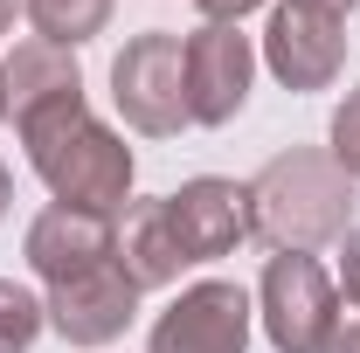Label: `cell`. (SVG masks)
Returning <instances> with one entry per match:
<instances>
[{
    "instance_id": "cell-19",
    "label": "cell",
    "mask_w": 360,
    "mask_h": 353,
    "mask_svg": "<svg viewBox=\"0 0 360 353\" xmlns=\"http://www.w3.org/2000/svg\"><path fill=\"white\" fill-rule=\"evenodd\" d=\"M298 7H312V14H333V21H347L360 0H298Z\"/></svg>"
},
{
    "instance_id": "cell-10",
    "label": "cell",
    "mask_w": 360,
    "mask_h": 353,
    "mask_svg": "<svg viewBox=\"0 0 360 353\" xmlns=\"http://www.w3.org/2000/svg\"><path fill=\"white\" fill-rule=\"evenodd\" d=\"M167 215H174L187 264H215V257H236V243L250 236V187H236L222 174H201L180 194H167Z\"/></svg>"
},
{
    "instance_id": "cell-13",
    "label": "cell",
    "mask_w": 360,
    "mask_h": 353,
    "mask_svg": "<svg viewBox=\"0 0 360 353\" xmlns=\"http://www.w3.org/2000/svg\"><path fill=\"white\" fill-rule=\"evenodd\" d=\"M111 7L118 0H21V14L35 21V42H56V49H84L90 35H104Z\"/></svg>"
},
{
    "instance_id": "cell-16",
    "label": "cell",
    "mask_w": 360,
    "mask_h": 353,
    "mask_svg": "<svg viewBox=\"0 0 360 353\" xmlns=\"http://www.w3.org/2000/svg\"><path fill=\"white\" fill-rule=\"evenodd\" d=\"M340 291L360 305V229H347V236H340Z\"/></svg>"
},
{
    "instance_id": "cell-22",
    "label": "cell",
    "mask_w": 360,
    "mask_h": 353,
    "mask_svg": "<svg viewBox=\"0 0 360 353\" xmlns=\"http://www.w3.org/2000/svg\"><path fill=\"white\" fill-rule=\"evenodd\" d=\"M0 118H7V90H0Z\"/></svg>"
},
{
    "instance_id": "cell-5",
    "label": "cell",
    "mask_w": 360,
    "mask_h": 353,
    "mask_svg": "<svg viewBox=\"0 0 360 353\" xmlns=\"http://www.w3.org/2000/svg\"><path fill=\"white\" fill-rule=\"evenodd\" d=\"M250 291L236 277H201L153 319L146 353H250Z\"/></svg>"
},
{
    "instance_id": "cell-2",
    "label": "cell",
    "mask_w": 360,
    "mask_h": 353,
    "mask_svg": "<svg viewBox=\"0 0 360 353\" xmlns=\"http://www.w3.org/2000/svg\"><path fill=\"white\" fill-rule=\"evenodd\" d=\"M347 229H354V180L340 174V160L326 146H291L257 167V180H250V236L257 243L312 257L326 243H340Z\"/></svg>"
},
{
    "instance_id": "cell-3",
    "label": "cell",
    "mask_w": 360,
    "mask_h": 353,
    "mask_svg": "<svg viewBox=\"0 0 360 353\" xmlns=\"http://www.w3.org/2000/svg\"><path fill=\"white\" fill-rule=\"evenodd\" d=\"M111 104L139 139H174L187 125V35L146 28L111 63Z\"/></svg>"
},
{
    "instance_id": "cell-12",
    "label": "cell",
    "mask_w": 360,
    "mask_h": 353,
    "mask_svg": "<svg viewBox=\"0 0 360 353\" xmlns=\"http://www.w3.org/2000/svg\"><path fill=\"white\" fill-rule=\"evenodd\" d=\"M118 264L132 277L139 291H160V284H174L180 270H187V250H180L174 236V215H167V194L160 201H139L125 229H118Z\"/></svg>"
},
{
    "instance_id": "cell-15",
    "label": "cell",
    "mask_w": 360,
    "mask_h": 353,
    "mask_svg": "<svg viewBox=\"0 0 360 353\" xmlns=\"http://www.w3.org/2000/svg\"><path fill=\"white\" fill-rule=\"evenodd\" d=\"M333 160H340V174L360 187V90L340 97V111H333V146H326Z\"/></svg>"
},
{
    "instance_id": "cell-6",
    "label": "cell",
    "mask_w": 360,
    "mask_h": 353,
    "mask_svg": "<svg viewBox=\"0 0 360 353\" xmlns=\"http://www.w3.org/2000/svg\"><path fill=\"white\" fill-rule=\"evenodd\" d=\"M139 298H146V291H139L132 277H125V264L111 257V264L84 270V277H70V284H49L42 312H49V326H56L63 347L97 353V347H111V340H125V326L139 319Z\"/></svg>"
},
{
    "instance_id": "cell-1",
    "label": "cell",
    "mask_w": 360,
    "mask_h": 353,
    "mask_svg": "<svg viewBox=\"0 0 360 353\" xmlns=\"http://www.w3.org/2000/svg\"><path fill=\"white\" fill-rule=\"evenodd\" d=\"M21 146H28V167L42 174V187L63 201V208H90V215H118L132 201V180H139V160L132 146L111 132L84 97H63L35 118L14 125Z\"/></svg>"
},
{
    "instance_id": "cell-17",
    "label": "cell",
    "mask_w": 360,
    "mask_h": 353,
    "mask_svg": "<svg viewBox=\"0 0 360 353\" xmlns=\"http://www.w3.org/2000/svg\"><path fill=\"white\" fill-rule=\"evenodd\" d=\"M201 21H222V28H243V14H257L264 0H194Z\"/></svg>"
},
{
    "instance_id": "cell-7",
    "label": "cell",
    "mask_w": 360,
    "mask_h": 353,
    "mask_svg": "<svg viewBox=\"0 0 360 353\" xmlns=\"http://www.w3.org/2000/svg\"><path fill=\"white\" fill-rule=\"evenodd\" d=\"M250 77H257V42L243 28L201 21L187 35V125H236V111L250 104Z\"/></svg>"
},
{
    "instance_id": "cell-20",
    "label": "cell",
    "mask_w": 360,
    "mask_h": 353,
    "mask_svg": "<svg viewBox=\"0 0 360 353\" xmlns=\"http://www.w3.org/2000/svg\"><path fill=\"white\" fill-rule=\"evenodd\" d=\"M7 201H14V174H7V160H0V215H7Z\"/></svg>"
},
{
    "instance_id": "cell-11",
    "label": "cell",
    "mask_w": 360,
    "mask_h": 353,
    "mask_svg": "<svg viewBox=\"0 0 360 353\" xmlns=\"http://www.w3.org/2000/svg\"><path fill=\"white\" fill-rule=\"evenodd\" d=\"M0 90H7V118H35L63 97H84V70H77V49L56 42H21L7 63H0Z\"/></svg>"
},
{
    "instance_id": "cell-4",
    "label": "cell",
    "mask_w": 360,
    "mask_h": 353,
    "mask_svg": "<svg viewBox=\"0 0 360 353\" xmlns=\"http://www.w3.org/2000/svg\"><path fill=\"white\" fill-rule=\"evenodd\" d=\"M257 319L277 353H326V340L340 333V284L326 277L319 257L277 250L257 284Z\"/></svg>"
},
{
    "instance_id": "cell-21",
    "label": "cell",
    "mask_w": 360,
    "mask_h": 353,
    "mask_svg": "<svg viewBox=\"0 0 360 353\" xmlns=\"http://www.w3.org/2000/svg\"><path fill=\"white\" fill-rule=\"evenodd\" d=\"M14 14H21V0H0V35L14 28Z\"/></svg>"
},
{
    "instance_id": "cell-14",
    "label": "cell",
    "mask_w": 360,
    "mask_h": 353,
    "mask_svg": "<svg viewBox=\"0 0 360 353\" xmlns=\"http://www.w3.org/2000/svg\"><path fill=\"white\" fill-rule=\"evenodd\" d=\"M49 312L35 291H21L14 277H0V353H28L35 340H42Z\"/></svg>"
},
{
    "instance_id": "cell-9",
    "label": "cell",
    "mask_w": 360,
    "mask_h": 353,
    "mask_svg": "<svg viewBox=\"0 0 360 353\" xmlns=\"http://www.w3.org/2000/svg\"><path fill=\"white\" fill-rule=\"evenodd\" d=\"M21 257H28V270H35L42 284H70V277H84V270L118 257V222L49 201L42 215L28 222V236H21Z\"/></svg>"
},
{
    "instance_id": "cell-18",
    "label": "cell",
    "mask_w": 360,
    "mask_h": 353,
    "mask_svg": "<svg viewBox=\"0 0 360 353\" xmlns=\"http://www.w3.org/2000/svg\"><path fill=\"white\" fill-rule=\"evenodd\" d=\"M326 353H360V312H354V319H340V333L326 340Z\"/></svg>"
},
{
    "instance_id": "cell-8",
    "label": "cell",
    "mask_w": 360,
    "mask_h": 353,
    "mask_svg": "<svg viewBox=\"0 0 360 353\" xmlns=\"http://www.w3.org/2000/svg\"><path fill=\"white\" fill-rule=\"evenodd\" d=\"M264 70L284 90H333L347 70V35L333 14H312L298 0H277L264 28Z\"/></svg>"
}]
</instances>
